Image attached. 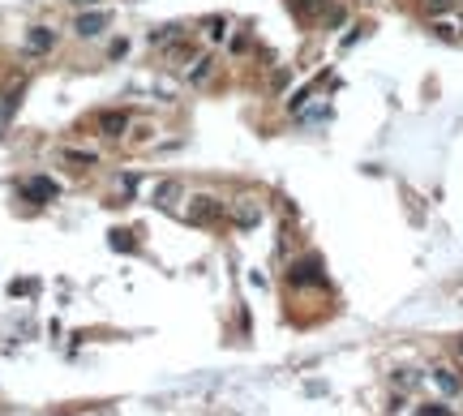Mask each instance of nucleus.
<instances>
[{
  "instance_id": "1",
  "label": "nucleus",
  "mask_w": 463,
  "mask_h": 416,
  "mask_svg": "<svg viewBox=\"0 0 463 416\" xmlns=\"http://www.w3.org/2000/svg\"><path fill=\"white\" fill-rule=\"evenodd\" d=\"M288 283H292V288H326L322 262H318V257H300V262H292Z\"/></svg>"
},
{
  "instance_id": "2",
  "label": "nucleus",
  "mask_w": 463,
  "mask_h": 416,
  "mask_svg": "<svg viewBox=\"0 0 463 416\" xmlns=\"http://www.w3.org/2000/svg\"><path fill=\"white\" fill-rule=\"evenodd\" d=\"M193 206H189V219L193 224H202V228H215L219 219H223V202L219 197H211V193H197V197H189Z\"/></svg>"
},
{
  "instance_id": "3",
  "label": "nucleus",
  "mask_w": 463,
  "mask_h": 416,
  "mask_svg": "<svg viewBox=\"0 0 463 416\" xmlns=\"http://www.w3.org/2000/svg\"><path fill=\"white\" fill-rule=\"evenodd\" d=\"M22 197H26V202H35V206H43V202L56 197V185H51L47 176H35V181H26V185H22Z\"/></svg>"
},
{
  "instance_id": "4",
  "label": "nucleus",
  "mask_w": 463,
  "mask_h": 416,
  "mask_svg": "<svg viewBox=\"0 0 463 416\" xmlns=\"http://www.w3.org/2000/svg\"><path fill=\"white\" fill-rule=\"evenodd\" d=\"M99 133L103 137H125L129 133V112H103L99 116Z\"/></svg>"
},
{
  "instance_id": "5",
  "label": "nucleus",
  "mask_w": 463,
  "mask_h": 416,
  "mask_svg": "<svg viewBox=\"0 0 463 416\" xmlns=\"http://www.w3.org/2000/svg\"><path fill=\"white\" fill-rule=\"evenodd\" d=\"M180 193H185V189H180V181H163L159 189H154V206H159V211H172Z\"/></svg>"
},
{
  "instance_id": "6",
  "label": "nucleus",
  "mask_w": 463,
  "mask_h": 416,
  "mask_svg": "<svg viewBox=\"0 0 463 416\" xmlns=\"http://www.w3.org/2000/svg\"><path fill=\"white\" fill-rule=\"evenodd\" d=\"M51 43H56V35H51L47 26H35L26 35V51H35V56H39V51H51Z\"/></svg>"
},
{
  "instance_id": "7",
  "label": "nucleus",
  "mask_w": 463,
  "mask_h": 416,
  "mask_svg": "<svg viewBox=\"0 0 463 416\" xmlns=\"http://www.w3.org/2000/svg\"><path fill=\"white\" fill-rule=\"evenodd\" d=\"M103 26H108V13H82V18H78V35H82V39H94Z\"/></svg>"
},
{
  "instance_id": "8",
  "label": "nucleus",
  "mask_w": 463,
  "mask_h": 416,
  "mask_svg": "<svg viewBox=\"0 0 463 416\" xmlns=\"http://www.w3.org/2000/svg\"><path fill=\"white\" fill-rule=\"evenodd\" d=\"M211 69H215V61H211V56H197V61H193V69H189V82H193V86H206V82H211Z\"/></svg>"
},
{
  "instance_id": "9",
  "label": "nucleus",
  "mask_w": 463,
  "mask_h": 416,
  "mask_svg": "<svg viewBox=\"0 0 463 416\" xmlns=\"http://www.w3.org/2000/svg\"><path fill=\"white\" fill-rule=\"evenodd\" d=\"M257 215H262V211H257V202H249V197H245V206H236V211H232L236 228H253V224H257Z\"/></svg>"
},
{
  "instance_id": "10",
  "label": "nucleus",
  "mask_w": 463,
  "mask_h": 416,
  "mask_svg": "<svg viewBox=\"0 0 463 416\" xmlns=\"http://www.w3.org/2000/svg\"><path fill=\"white\" fill-rule=\"evenodd\" d=\"M150 43H154V47H172V43H180V26H159V30L150 35Z\"/></svg>"
},
{
  "instance_id": "11",
  "label": "nucleus",
  "mask_w": 463,
  "mask_h": 416,
  "mask_svg": "<svg viewBox=\"0 0 463 416\" xmlns=\"http://www.w3.org/2000/svg\"><path fill=\"white\" fill-rule=\"evenodd\" d=\"M322 9H326V0H296V13L300 18H318Z\"/></svg>"
},
{
  "instance_id": "12",
  "label": "nucleus",
  "mask_w": 463,
  "mask_h": 416,
  "mask_svg": "<svg viewBox=\"0 0 463 416\" xmlns=\"http://www.w3.org/2000/svg\"><path fill=\"white\" fill-rule=\"evenodd\" d=\"M438 386L455 395V391H459V378H455V374H446V369H438Z\"/></svg>"
},
{
  "instance_id": "13",
  "label": "nucleus",
  "mask_w": 463,
  "mask_h": 416,
  "mask_svg": "<svg viewBox=\"0 0 463 416\" xmlns=\"http://www.w3.org/2000/svg\"><path fill=\"white\" fill-rule=\"evenodd\" d=\"M455 0H425V13H442V9H450Z\"/></svg>"
},
{
  "instance_id": "14",
  "label": "nucleus",
  "mask_w": 463,
  "mask_h": 416,
  "mask_svg": "<svg viewBox=\"0 0 463 416\" xmlns=\"http://www.w3.org/2000/svg\"><path fill=\"white\" fill-rule=\"evenodd\" d=\"M112 245H116V249H125V245L133 249V236H129V232H112Z\"/></svg>"
},
{
  "instance_id": "15",
  "label": "nucleus",
  "mask_w": 463,
  "mask_h": 416,
  "mask_svg": "<svg viewBox=\"0 0 463 416\" xmlns=\"http://www.w3.org/2000/svg\"><path fill=\"white\" fill-rule=\"evenodd\" d=\"M421 416H450V408H442V403H429V408H421Z\"/></svg>"
},
{
  "instance_id": "16",
  "label": "nucleus",
  "mask_w": 463,
  "mask_h": 416,
  "mask_svg": "<svg viewBox=\"0 0 463 416\" xmlns=\"http://www.w3.org/2000/svg\"><path fill=\"white\" fill-rule=\"evenodd\" d=\"M206 26H211V30H206V35H211V39H219V35H223V18H211V22H206Z\"/></svg>"
},
{
  "instance_id": "17",
  "label": "nucleus",
  "mask_w": 463,
  "mask_h": 416,
  "mask_svg": "<svg viewBox=\"0 0 463 416\" xmlns=\"http://www.w3.org/2000/svg\"><path fill=\"white\" fill-rule=\"evenodd\" d=\"M73 5H99V0H73Z\"/></svg>"
},
{
  "instance_id": "18",
  "label": "nucleus",
  "mask_w": 463,
  "mask_h": 416,
  "mask_svg": "<svg viewBox=\"0 0 463 416\" xmlns=\"http://www.w3.org/2000/svg\"><path fill=\"white\" fill-rule=\"evenodd\" d=\"M455 352H459V360H463V339H459V343H455Z\"/></svg>"
}]
</instances>
